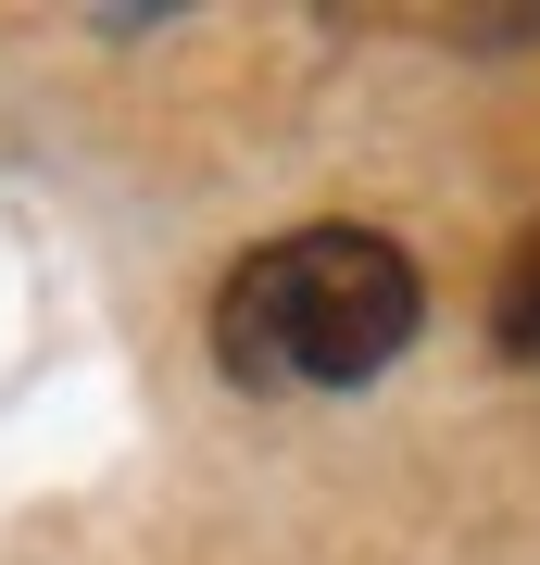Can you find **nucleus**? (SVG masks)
Returning <instances> with one entry per match:
<instances>
[{
  "mask_svg": "<svg viewBox=\"0 0 540 565\" xmlns=\"http://www.w3.org/2000/svg\"><path fill=\"white\" fill-rule=\"evenodd\" d=\"M415 327H427L415 252L378 239V226H340V214L240 252L214 289V364H226V390H264V403L364 390L378 364L415 352Z\"/></svg>",
  "mask_w": 540,
  "mask_h": 565,
  "instance_id": "1",
  "label": "nucleus"
},
{
  "mask_svg": "<svg viewBox=\"0 0 540 565\" xmlns=\"http://www.w3.org/2000/svg\"><path fill=\"white\" fill-rule=\"evenodd\" d=\"M502 340H516V352H540V239L516 252V277H502Z\"/></svg>",
  "mask_w": 540,
  "mask_h": 565,
  "instance_id": "2",
  "label": "nucleus"
}]
</instances>
